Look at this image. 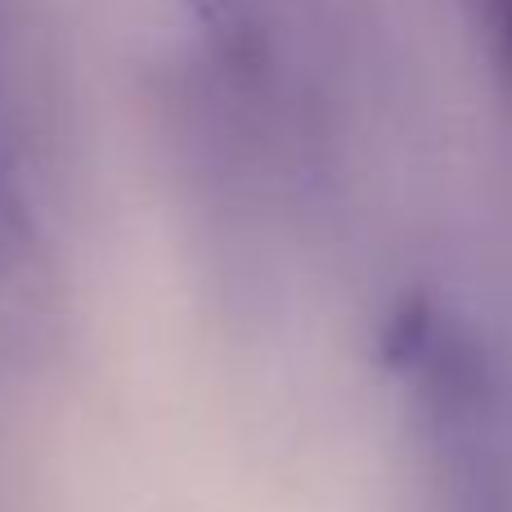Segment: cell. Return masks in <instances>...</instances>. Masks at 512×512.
<instances>
[{"instance_id":"cell-1","label":"cell","mask_w":512,"mask_h":512,"mask_svg":"<svg viewBox=\"0 0 512 512\" xmlns=\"http://www.w3.org/2000/svg\"><path fill=\"white\" fill-rule=\"evenodd\" d=\"M432 463L436 512H512V369L472 315L405 292L378 328Z\"/></svg>"},{"instance_id":"cell-2","label":"cell","mask_w":512,"mask_h":512,"mask_svg":"<svg viewBox=\"0 0 512 512\" xmlns=\"http://www.w3.org/2000/svg\"><path fill=\"white\" fill-rule=\"evenodd\" d=\"M189 5L234 59L256 63L270 50V27L279 23L288 0H189Z\"/></svg>"},{"instance_id":"cell-3","label":"cell","mask_w":512,"mask_h":512,"mask_svg":"<svg viewBox=\"0 0 512 512\" xmlns=\"http://www.w3.org/2000/svg\"><path fill=\"white\" fill-rule=\"evenodd\" d=\"M477 23V32L486 36L490 59H495V72L504 81L508 99H512V0H463Z\"/></svg>"}]
</instances>
